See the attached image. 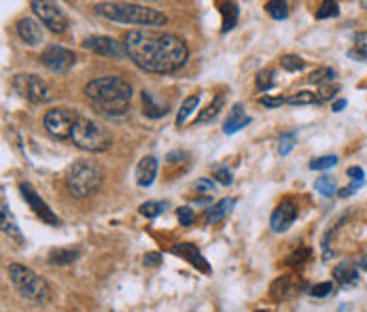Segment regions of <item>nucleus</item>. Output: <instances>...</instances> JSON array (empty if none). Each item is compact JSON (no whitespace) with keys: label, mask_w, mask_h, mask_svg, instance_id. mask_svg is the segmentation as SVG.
<instances>
[{"label":"nucleus","mask_w":367,"mask_h":312,"mask_svg":"<svg viewBox=\"0 0 367 312\" xmlns=\"http://www.w3.org/2000/svg\"><path fill=\"white\" fill-rule=\"evenodd\" d=\"M128 58L145 73L168 75L183 69L189 49L183 39L168 32L130 30L123 39Z\"/></svg>","instance_id":"nucleus-1"},{"label":"nucleus","mask_w":367,"mask_h":312,"mask_svg":"<svg viewBox=\"0 0 367 312\" xmlns=\"http://www.w3.org/2000/svg\"><path fill=\"white\" fill-rule=\"evenodd\" d=\"M86 96L104 115H125L130 111L132 100V85L123 77L108 75L90 81L86 85Z\"/></svg>","instance_id":"nucleus-2"},{"label":"nucleus","mask_w":367,"mask_h":312,"mask_svg":"<svg viewBox=\"0 0 367 312\" xmlns=\"http://www.w3.org/2000/svg\"><path fill=\"white\" fill-rule=\"evenodd\" d=\"M93 13L110 19V21H119V24H130V26H164L168 21V17L151 6L145 4H136V2H100L93 6Z\"/></svg>","instance_id":"nucleus-3"},{"label":"nucleus","mask_w":367,"mask_h":312,"mask_svg":"<svg viewBox=\"0 0 367 312\" xmlns=\"http://www.w3.org/2000/svg\"><path fill=\"white\" fill-rule=\"evenodd\" d=\"M104 181V170L92 159H77L66 172V189L73 198L86 200L93 196Z\"/></svg>","instance_id":"nucleus-4"},{"label":"nucleus","mask_w":367,"mask_h":312,"mask_svg":"<svg viewBox=\"0 0 367 312\" xmlns=\"http://www.w3.org/2000/svg\"><path fill=\"white\" fill-rule=\"evenodd\" d=\"M9 278H11L15 291L24 300H28V302H32L36 306H43V304L49 302L51 289H49L47 281L43 276H38L34 270H30V268H26L21 263H11L9 266Z\"/></svg>","instance_id":"nucleus-5"},{"label":"nucleus","mask_w":367,"mask_h":312,"mask_svg":"<svg viewBox=\"0 0 367 312\" xmlns=\"http://www.w3.org/2000/svg\"><path fill=\"white\" fill-rule=\"evenodd\" d=\"M71 141L83 149V151H92V154H102L108 151L113 145V136L106 128H102L100 124H95L88 117H79V121L73 128Z\"/></svg>","instance_id":"nucleus-6"},{"label":"nucleus","mask_w":367,"mask_h":312,"mask_svg":"<svg viewBox=\"0 0 367 312\" xmlns=\"http://www.w3.org/2000/svg\"><path fill=\"white\" fill-rule=\"evenodd\" d=\"M11 87L19 98L28 100L32 104H45L53 98L51 87L38 75H15Z\"/></svg>","instance_id":"nucleus-7"},{"label":"nucleus","mask_w":367,"mask_h":312,"mask_svg":"<svg viewBox=\"0 0 367 312\" xmlns=\"http://www.w3.org/2000/svg\"><path fill=\"white\" fill-rule=\"evenodd\" d=\"M79 117H81V115H79L77 111H73V109H51V111L45 113L43 124H45V130H47L53 139H58V141H68L71 134H73L75 124L79 121Z\"/></svg>","instance_id":"nucleus-8"},{"label":"nucleus","mask_w":367,"mask_h":312,"mask_svg":"<svg viewBox=\"0 0 367 312\" xmlns=\"http://www.w3.org/2000/svg\"><path fill=\"white\" fill-rule=\"evenodd\" d=\"M30 6H32L34 15L38 17V21L53 34H62L68 30V19H66L64 11L60 9V4L49 2V0H32Z\"/></svg>","instance_id":"nucleus-9"},{"label":"nucleus","mask_w":367,"mask_h":312,"mask_svg":"<svg viewBox=\"0 0 367 312\" xmlns=\"http://www.w3.org/2000/svg\"><path fill=\"white\" fill-rule=\"evenodd\" d=\"M75 62H77V56H75L71 49L60 47V45L47 47V49L43 51V56H41V64H43L47 71L56 73V75L68 73V71L75 66Z\"/></svg>","instance_id":"nucleus-10"},{"label":"nucleus","mask_w":367,"mask_h":312,"mask_svg":"<svg viewBox=\"0 0 367 312\" xmlns=\"http://www.w3.org/2000/svg\"><path fill=\"white\" fill-rule=\"evenodd\" d=\"M19 191H21V198L28 202V206L32 208V213L41 219V221H45V223H49V226H58L60 223V219L56 217V213L47 206V202L32 189V185L30 183H21L19 185Z\"/></svg>","instance_id":"nucleus-11"},{"label":"nucleus","mask_w":367,"mask_h":312,"mask_svg":"<svg viewBox=\"0 0 367 312\" xmlns=\"http://www.w3.org/2000/svg\"><path fill=\"white\" fill-rule=\"evenodd\" d=\"M83 47H86L88 51L100 54V56H106V58H123V56H128L123 43H119L117 39H110V36H102V34L88 36V39L83 41Z\"/></svg>","instance_id":"nucleus-12"},{"label":"nucleus","mask_w":367,"mask_h":312,"mask_svg":"<svg viewBox=\"0 0 367 312\" xmlns=\"http://www.w3.org/2000/svg\"><path fill=\"white\" fill-rule=\"evenodd\" d=\"M17 36L28 45V47H38L45 43V34L41 28V21L32 19V17H21L17 21Z\"/></svg>","instance_id":"nucleus-13"},{"label":"nucleus","mask_w":367,"mask_h":312,"mask_svg":"<svg viewBox=\"0 0 367 312\" xmlns=\"http://www.w3.org/2000/svg\"><path fill=\"white\" fill-rule=\"evenodd\" d=\"M295 219H297L295 204L293 202H280L274 208L272 217H270V226H272V230H274L276 234H282V232H286L295 223Z\"/></svg>","instance_id":"nucleus-14"},{"label":"nucleus","mask_w":367,"mask_h":312,"mask_svg":"<svg viewBox=\"0 0 367 312\" xmlns=\"http://www.w3.org/2000/svg\"><path fill=\"white\" fill-rule=\"evenodd\" d=\"M157 168H160L157 157H143V159L138 161V166H136V183H138L140 187L153 185V181H155V176H157Z\"/></svg>","instance_id":"nucleus-15"},{"label":"nucleus","mask_w":367,"mask_h":312,"mask_svg":"<svg viewBox=\"0 0 367 312\" xmlns=\"http://www.w3.org/2000/svg\"><path fill=\"white\" fill-rule=\"evenodd\" d=\"M249 124H251V117L244 113L242 104H234L232 111H229V117H227L225 124H223V132H225V134H236V132H240L242 128H247Z\"/></svg>","instance_id":"nucleus-16"},{"label":"nucleus","mask_w":367,"mask_h":312,"mask_svg":"<svg viewBox=\"0 0 367 312\" xmlns=\"http://www.w3.org/2000/svg\"><path fill=\"white\" fill-rule=\"evenodd\" d=\"M177 255H181L185 257L193 268H197V270H202V272H210V268L206 266V259L200 255V251L193 246V244H187V242H181V244H177L175 248H172Z\"/></svg>","instance_id":"nucleus-17"},{"label":"nucleus","mask_w":367,"mask_h":312,"mask_svg":"<svg viewBox=\"0 0 367 312\" xmlns=\"http://www.w3.org/2000/svg\"><path fill=\"white\" fill-rule=\"evenodd\" d=\"M143 109H145L143 113L147 117H151V119L164 117L170 111V106L168 104H162V100H157L155 94H151V91H143Z\"/></svg>","instance_id":"nucleus-18"},{"label":"nucleus","mask_w":367,"mask_h":312,"mask_svg":"<svg viewBox=\"0 0 367 312\" xmlns=\"http://www.w3.org/2000/svg\"><path fill=\"white\" fill-rule=\"evenodd\" d=\"M334 278L340 283V285H353L357 278H359V268L353 263V261H342L334 268Z\"/></svg>","instance_id":"nucleus-19"},{"label":"nucleus","mask_w":367,"mask_h":312,"mask_svg":"<svg viewBox=\"0 0 367 312\" xmlns=\"http://www.w3.org/2000/svg\"><path fill=\"white\" fill-rule=\"evenodd\" d=\"M234 204H236V200H229V198H225V200H219L210 211H208V215H206V221L208 223H217V221H221V219H225L227 215H229V211L234 208Z\"/></svg>","instance_id":"nucleus-20"},{"label":"nucleus","mask_w":367,"mask_h":312,"mask_svg":"<svg viewBox=\"0 0 367 312\" xmlns=\"http://www.w3.org/2000/svg\"><path fill=\"white\" fill-rule=\"evenodd\" d=\"M77 257H79V251H77V248H56V251H51V255H49V263H51V266H68V263H73Z\"/></svg>","instance_id":"nucleus-21"},{"label":"nucleus","mask_w":367,"mask_h":312,"mask_svg":"<svg viewBox=\"0 0 367 312\" xmlns=\"http://www.w3.org/2000/svg\"><path fill=\"white\" fill-rule=\"evenodd\" d=\"M197 106H200V96H189V98H185L181 109H179V115H177V126H179V128L185 126V121L193 115V111H195Z\"/></svg>","instance_id":"nucleus-22"},{"label":"nucleus","mask_w":367,"mask_h":312,"mask_svg":"<svg viewBox=\"0 0 367 312\" xmlns=\"http://www.w3.org/2000/svg\"><path fill=\"white\" fill-rule=\"evenodd\" d=\"M223 104H225V98H223V96H217V98L212 100V104L195 117V124H208V121H212V119L219 115V111L223 109Z\"/></svg>","instance_id":"nucleus-23"},{"label":"nucleus","mask_w":367,"mask_h":312,"mask_svg":"<svg viewBox=\"0 0 367 312\" xmlns=\"http://www.w3.org/2000/svg\"><path fill=\"white\" fill-rule=\"evenodd\" d=\"M348 58H355L359 62H367V32L355 34V47L348 51Z\"/></svg>","instance_id":"nucleus-24"},{"label":"nucleus","mask_w":367,"mask_h":312,"mask_svg":"<svg viewBox=\"0 0 367 312\" xmlns=\"http://www.w3.org/2000/svg\"><path fill=\"white\" fill-rule=\"evenodd\" d=\"M280 66H282L286 73H299V71L306 69V60L299 58V56H295V54H289V56L280 58Z\"/></svg>","instance_id":"nucleus-25"},{"label":"nucleus","mask_w":367,"mask_h":312,"mask_svg":"<svg viewBox=\"0 0 367 312\" xmlns=\"http://www.w3.org/2000/svg\"><path fill=\"white\" fill-rule=\"evenodd\" d=\"M316 102H319L316 94L314 91H306V89L286 98V104H291V106H304V104H316Z\"/></svg>","instance_id":"nucleus-26"},{"label":"nucleus","mask_w":367,"mask_h":312,"mask_svg":"<svg viewBox=\"0 0 367 312\" xmlns=\"http://www.w3.org/2000/svg\"><path fill=\"white\" fill-rule=\"evenodd\" d=\"M166 208H168V202H145V204L138 208V213H140L143 217H147V219H155V217H160Z\"/></svg>","instance_id":"nucleus-27"},{"label":"nucleus","mask_w":367,"mask_h":312,"mask_svg":"<svg viewBox=\"0 0 367 312\" xmlns=\"http://www.w3.org/2000/svg\"><path fill=\"white\" fill-rule=\"evenodd\" d=\"M336 181L331 178V176H321V178H316L314 181V191H319L321 196H325V198H331L334 193H336Z\"/></svg>","instance_id":"nucleus-28"},{"label":"nucleus","mask_w":367,"mask_h":312,"mask_svg":"<svg viewBox=\"0 0 367 312\" xmlns=\"http://www.w3.org/2000/svg\"><path fill=\"white\" fill-rule=\"evenodd\" d=\"M236 21H238V4H225L223 6V32L236 28Z\"/></svg>","instance_id":"nucleus-29"},{"label":"nucleus","mask_w":367,"mask_h":312,"mask_svg":"<svg viewBox=\"0 0 367 312\" xmlns=\"http://www.w3.org/2000/svg\"><path fill=\"white\" fill-rule=\"evenodd\" d=\"M336 79V71L334 69H329V66H323V69H316L308 81L310 83H316V85H327V83H331Z\"/></svg>","instance_id":"nucleus-30"},{"label":"nucleus","mask_w":367,"mask_h":312,"mask_svg":"<svg viewBox=\"0 0 367 312\" xmlns=\"http://www.w3.org/2000/svg\"><path fill=\"white\" fill-rule=\"evenodd\" d=\"M266 11L270 13V17L274 19H286L289 17V4L282 2V0H270L266 4Z\"/></svg>","instance_id":"nucleus-31"},{"label":"nucleus","mask_w":367,"mask_h":312,"mask_svg":"<svg viewBox=\"0 0 367 312\" xmlns=\"http://www.w3.org/2000/svg\"><path fill=\"white\" fill-rule=\"evenodd\" d=\"M2 232L21 242V234H19L17 226L11 221V215H9V208H6V204H2Z\"/></svg>","instance_id":"nucleus-32"},{"label":"nucleus","mask_w":367,"mask_h":312,"mask_svg":"<svg viewBox=\"0 0 367 312\" xmlns=\"http://www.w3.org/2000/svg\"><path fill=\"white\" fill-rule=\"evenodd\" d=\"M255 85H257L259 91H270L276 85V73L274 71H262V73H257Z\"/></svg>","instance_id":"nucleus-33"},{"label":"nucleus","mask_w":367,"mask_h":312,"mask_svg":"<svg viewBox=\"0 0 367 312\" xmlns=\"http://www.w3.org/2000/svg\"><path fill=\"white\" fill-rule=\"evenodd\" d=\"M295 143H297V134L295 132L280 134V139H278V151H280V156H289L293 151Z\"/></svg>","instance_id":"nucleus-34"},{"label":"nucleus","mask_w":367,"mask_h":312,"mask_svg":"<svg viewBox=\"0 0 367 312\" xmlns=\"http://www.w3.org/2000/svg\"><path fill=\"white\" fill-rule=\"evenodd\" d=\"M291 293V278H276L274 285H272V296L274 300H280V298H286Z\"/></svg>","instance_id":"nucleus-35"},{"label":"nucleus","mask_w":367,"mask_h":312,"mask_svg":"<svg viewBox=\"0 0 367 312\" xmlns=\"http://www.w3.org/2000/svg\"><path fill=\"white\" fill-rule=\"evenodd\" d=\"M338 163V156H321L310 161V170H329Z\"/></svg>","instance_id":"nucleus-36"},{"label":"nucleus","mask_w":367,"mask_h":312,"mask_svg":"<svg viewBox=\"0 0 367 312\" xmlns=\"http://www.w3.org/2000/svg\"><path fill=\"white\" fill-rule=\"evenodd\" d=\"M340 15V4L338 2H323L321 9L316 11L319 19H329V17H338Z\"/></svg>","instance_id":"nucleus-37"},{"label":"nucleus","mask_w":367,"mask_h":312,"mask_svg":"<svg viewBox=\"0 0 367 312\" xmlns=\"http://www.w3.org/2000/svg\"><path fill=\"white\" fill-rule=\"evenodd\" d=\"M310 293H312V298H329L331 293H334V283H319V285H314L312 289H310Z\"/></svg>","instance_id":"nucleus-38"},{"label":"nucleus","mask_w":367,"mask_h":312,"mask_svg":"<svg viewBox=\"0 0 367 312\" xmlns=\"http://www.w3.org/2000/svg\"><path fill=\"white\" fill-rule=\"evenodd\" d=\"M338 85H321V89H319V94H316V98H319V102H325V100H329V98H334L336 94H338Z\"/></svg>","instance_id":"nucleus-39"},{"label":"nucleus","mask_w":367,"mask_h":312,"mask_svg":"<svg viewBox=\"0 0 367 312\" xmlns=\"http://www.w3.org/2000/svg\"><path fill=\"white\" fill-rule=\"evenodd\" d=\"M193 211L189 208V206H181L179 211H177V219H179V223L181 226H191L193 223Z\"/></svg>","instance_id":"nucleus-40"},{"label":"nucleus","mask_w":367,"mask_h":312,"mask_svg":"<svg viewBox=\"0 0 367 312\" xmlns=\"http://www.w3.org/2000/svg\"><path fill=\"white\" fill-rule=\"evenodd\" d=\"M214 178H217L221 185H232V183H234V176H232V172H229L227 168H217V170H214Z\"/></svg>","instance_id":"nucleus-41"},{"label":"nucleus","mask_w":367,"mask_h":312,"mask_svg":"<svg viewBox=\"0 0 367 312\" xmlns=\"http://www.w3.org/2000/svg\"><path fill=\"white\" fill-rule=\"evenodd\" d=\"M193 189L212 193V191H214V181H210V178H197V181L193 183Z\"/></svg>","instance_id":"nucleus-42"},{"label":"nucleus","mask_w":367,"mask_h":312,"mask_svg":"<svg viewBox=\"0 0 367 312\" xmlns=\"http://www.w3.org/2000/svg\"><path fill=\"white\" fill-rule=\"evenodd\" d=\"M308 255H310L308 248H299V251H295V253L286 259V263H289V266H299L304 259H308Z\"/></svg>","instance_id":"nucleus-43"},{"label":"nucleus","mask_w":367,"mask_h":312,"mask_svg":"<svg viewBox=\"0 0 367 312\" xmlns=\"http://www.w3.org/2000/svg\"><path fill=\"white\" fill-rule=\"evenodd\" d=\"M259 102H262L264 106H268V109H278V106H282L286 100H284V98H270V96H262V98H259Z\"/></svg>","instance_id":"nucleus-44"},{"label":"nucleus","mask_w":367,"mask_h":312,"mask_svg":"<svg viewBox=\"0 0 367 312\" xmlns=\"http://www.w3.org/2000/svg\"><path fill=\"white\" fill-rule=\"evenodd\" d=\"M348 176H351L355 183H363V181H366V172H363L359 166H353V168H348Z\"/></svg>","instance_id":"nucleus-45"},{"label":"nucleus","mask_w":367,"mask_h":312,"mask_svg":"<svg viewBox=\"0 0 367 312\" xmlns=\"http://www.w3.org/2000/svg\"><path fill=\"white\" fill-rule=\"evenodd\" d=\"M177 159H179V161H181V159H189V154H187V151H172V154L166 156V161H168V163H177Z\"/></svg>","instance_id":"nucleus-46"},{"label":"nucleus","mask_w":367,"mask_h":312,"mask_svg":"<svg viewBox=\"0 0 367 312\" xmlns=\"http://www.w3.org/2000/svg\"><path fill=\"white\" fill-rule=\"evenodd\" d=\"M143 261H145L147 266H157V263H162V255H160V253H147Z\"/></svg>","instance_id":"nucleus-47"},{"label":"nucleus","mask_w":367,"mask_h":312,"mask_svg":"<svg viewBox=\"0 0 367 312\" xmlns=\"http://www.w3.org/2000/svg\"><path fill=\"white\" fill-rule=\"evenodd\" d=\"M346 104H348L346 100H338V102L334 104V111H336V113H340L342 109H346Z\"/></svg>","instance_id":"nucleus-48"},{"label":"nucleus","mask_w":367,"mask_h":312,"mask_svg":"<svg viewBox=\"0 0 367 312\" xmlns=\"http://www.w3.org/2000/svg\"><path fill=\"white\" fill-rule=\"evenodd\" d=\"M361 268H363V270H366V272H367V255H366V257H363V259H361Z\"/></svg>","instance_id":"nucleus-49"},{"label":"nucleus","mask_w":367,"mask_h":312,"mask_svg":"<svg viewBox=\"0 0 367 312\" xmlns=\"http://www.w3.org/2000/svg\"><path fill=\"white\" fill-rule=\"evenodd\" d=\"M257 312H268V311H257Z\"/></svg>","instance_id":"nucleus-50"}]
</instances>
